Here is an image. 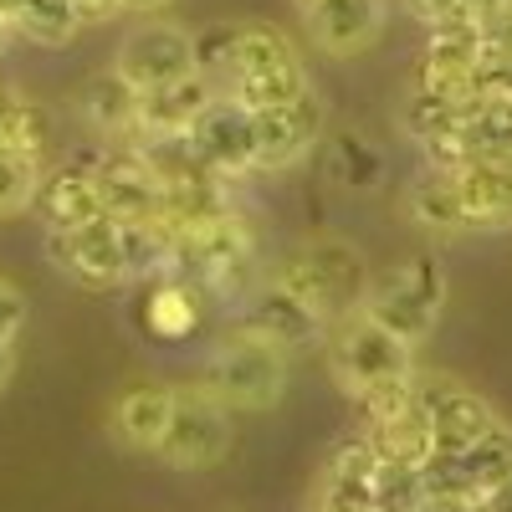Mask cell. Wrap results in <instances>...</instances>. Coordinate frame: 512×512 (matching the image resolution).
Here are the masks:
<instances>
[{
	"label": "cell",
	"mask_w": 512,
	"mask_h": 512,
	"mask_svg": "<svg viewBox=\"0 0 512 512\" xmlns=\"http://www.w3.org/2000/svg\"><path fill=\"white\" fill-rule=\"evenodd\" d=\"M118 72H123L128 82H134L139 93L164 88V82H180V77H190V72H195V41H190V31L164 26V21L139 26L134 36L123 41V52H118Z\"/></svg>",
	"instance_id": "cell-12"
},
{
	"label": "cell",
	"mask_w": 512,
	"mask_h": 512,
	"mask_svg": "<svg viewBox=\"0 0 512 512\" xmlns=\"http://www.w3.org/2000/svg\"><path fill=\"white\" fill-rule=\"evenodd\" d=\"M374 466L379 456L369 441L338 446L313 487V512H374Z\"/></svg>",
	"instance_id": "cell-18"
},
{
	"label": "cell",
	"mask_w": 512,
	"mask_h": 512,
	"mask_svg": "<svg viewBox=\"0 0 512 512\" xmlns=\"http://www.w3.org/2000/svg\"><path fill=\"white\" fill-rule=\"evenodd\" d=\"M441 308H446V272L436 256H415V262L395 267L390 277L369 282V292H364V313L374 323H384L395 338H405L410 349L420 338H431Z\"/></svg>",
	"instance_id": "cell-4"
},
{
	"label": "cell",
	"mask_w": 512,
	"mask_h": 512,
	"mask_svg": "<svg viewBox=\"0 0 512 512\" xmlns=\"http://www.w3.org/2000/svg\"><path fill=\"white\" fill-rule=\"evenodd\" d=\"M308 31L323 52H359L384 26V0H308Z\"/></svg>",
	"instance_id": "cell-20"
},
{
	"label": "cell",
	"mask_w": 512,
	"mask_h": 512,
	"mask_svg": "<svg viewBox=\"0 0 512 512\" xmlns=\"http://www.w3.org/2000/svg\"><path fill=\"white\" fill-rule=\"evenodd\" d=\"M364 441H369L374 456H384V461H410V466H420L425 456L436 451V441H431V420L420 415L415 395H410L405 410L384 415V420H369V436H364Z\"/></svg>",
	"instance_id": "cell-24"
},
{
	"label": "cell",
	"mask_w": 512,
	"mask_h": 512,
	"mask_svg": "<svg viewBox=\"0 0 512 512\" xmlns=\"http://www.w3.org/2000/svg\"><path fill=\"white\" fill-rule=\"evenodd\" d=\"M205 384L231 410H272L282 400V384H287V354L277 344H267V338L236 328L226 344L210 354Z\"/></svg>",
	"instance_id": "cell-5"
},
{
	"label": "cell",
	"mask_w": 512,
	"mask_h": 512,
	"mask_svg": "<svg viewBox=\"0 0 512 512\" xmlns=\"http://www.w3.org/2000/svg\"><path fill=\"white\" fill-rule=\"evenodd\" d=\"M72 6H77L82 26H88V21H113L123 11V0H72Z\"/></svg>",
	"instance_id": "cell-35"
},
{
	"label": "cell",
	"mask_w": 512,
	"mask_h": 512,
	"mask_svg": "<svg viewBox=\"0 0 512 512\" xmlns=\"http://www.w3.org/2000/svg\"><path fill=\"white\" fill-rule=\"evenodd\" d=\"M410 6L425 16V21H451V16H466V6H461V0H410Z\"/></svg>",
	"instance_id": "cell-34"
},
{
	"label": "cell",
	"mask_w": 512,
	"mask_h": 512,
	"mask_svg": "<svg viewBox=\"0 0 512 512\" xmlns=\"http://www.w3.org/2000/svg\"><path fill=\"white\" fill-rule=\"evenodd\" d=\"M256 113V169H287L297 164L323 134V103L308 88L292 103H272V108H251Z\"/></svg>",
	"instance_id": "cell-11"
},
{
	"label": "cell",
	"mask_w": 512,
	"mask_h": 512,
	"mask_svg": "<svg viewBox=\"0 0 512 512\" xmlns=\"http://www.w3.org/2000/svg\"><path fill=\"white\" fill-rule=\"evenodd\" d=\"M169 410H175V390L149 384V379L123 384L118 400H113V410H108L113 441H118L123 451H159L164 425H169Z\"/></svg>",
	"instance_id": "cell-17"
},
{
	"label": "cell",
	"mask_w": 512,
	"mask_h": 512,
	"mask_svg": "<svg viewBox=\"0 0 512 512\" xmlns=\"http://www.w3.org/2000/svg\"><path fill=\"white\" fill-rule=\"evenodd\" d=\"M333 175L349 190H374L384 180V159L364 134H338L333 139Z\"/></svg>",
	"instance_id": "cell-30"
},
{
	"label": "cell",
	"mask_w": 512,
	"mask_h": 512,
	"mask_svg": "<svg viewBox=\"0 0 512 512\" xmlns=\"http://www.w3.org/2000/svg\"><path fill=\"white\" fill-rule=\"evenodd\" d=\"M446 456H456L466 487H472V492L482 497L487 487H497V482H507V477H512V431H507L502 420H492V431H482L466 451H446Z\"/></svg>",
	"instance_id": "cell-26"
},
{
	"label": "cell",
	"mask_w": 512,
	"mask_h": 512,
	"mask_svg": "<svg viewBox=\"0 0 512 512\" xmlns=\"http://www.w3.org/2000/svg\"><path fill=\"white\" fill-rule=\"evenodd\" d=\"M11 374H16V349H11V338H0V390L11 384Z\"/></svg>",
	"instance_id": "cell-38"
},
{
	"label": "cell",
	"mask_w": 512,
	"mask_h": 512,
	"mask_svg": "<svg viewBox=\"0 0 512 512\" xmlns=\"http://www.w3.org/2000/svg\"><path fill=\"white\" fill-rule=\"evenodd\" d=\"M328 364H333V379L344 384L354 400H364V395L384 390V384H395V379H410V374H415L410 344H405V338H395L384 323H374L364 308L333 323Z\"/></svg>",
	"instance_id": "cell-2"
},
{
	"label": "cell",
	"mask_w": 512,
	"mask_h": 512,
	"mask_svg": "<svg viewBox=\"0 0 512 512\" xmlns=\"http://www.w3.org/2000/svg\"><path fill=\"white\" fill-rule=\"evenodd\" d=\"M47 251H52V262L82 287H118V282H128L113 216H98V221L72 226V231H52Z\"/></svg>",
	"instance_id": "cell-10"
},
{
	"label": "cell",
	"mask_w": 512,
	"mask_h": 512,
	"mask_svg": "<svg viewBox=\"0 0 512 512\" xmlns=\"http://www.w3.org/2000/svg\"><path fill=\"white\" fill-rule=\"evenodd\" d=\"M41 190V154L21 144H0V216L26 210Z\"/></svg>",
	"instance_id": "cell-28"
},
{
	"label": "cell",
	"mask_w": 512,
	"mask_h": 512,
	"mask_svg": "<svg viewBox=\"0 0 512 512\" xmlns=\"http://www.w3.org/2000/svg\"><path fill=\"white\" fill-rule=\"evenodd\" d=\"M415 405L431 420V441L436 451H466L482 431H492V405L472 395L466 384L441 379V374H415Z\"/></svg>",
	"instance_id": "cell-9"
},
{
	"label": "cell",
	"mask_w": 512,
	"mask_h": 512,
	"mask_svg": "<svg viewBox=\"0 0 512 512\" xmlns=\"http://www.w3.org/2000/svg\"><path fill=\"white\" fill-rule=\"evenodd\" d=\"M420 502H425L420 466L379 456V466H374V512H420Z\"/></svg>",
	"instance_id": "cell-29"
},
{
	"label": "cell",
	"mask_w": 512,
	"mask_h": 512,
	"mask_svg": "<svg viewBox=\"0 0 512 512\" xmlns=\"http://www.w3.org/2000/svg\"><path fill=\"white\" fill-rule=\"evenodd\" d=\"M11 36H16V21H11L6 11H0V52H6V47H11Z\"/></svg>",
	"instance_id": "cell-40"
},
{
	"label": "cell",
	"mask_w": 512,
	"mask_h": 512,
	"mask_svg": "<svg viewBox=\"0 0 512 512\" xmlns=\"http://www.w3.org/2000/svg\"><path fill=\"white\" fill-rule=\"evenodd\" d=\"M26 323V303H21V292L0 277V338H16Z\"/></svg>",
	"instance_id": "cell-33"
},
{
	"label": "cell",
	"mask_w": 512,
	"mask_h": 512,
	"mask_svg": "<svg viewBox=\"0 0 512 512\" xmlns=\"http://www.w3.org/2000/svg\"><path fill=\"white\" fill-rule=\"evenodd\" d=\"M0 144H21V149H47V118H41L26 98L0 93Z\"/></svg>",
	"instance_id": "cell-32"
},
{
	"label": "cell",
	"mask_w": 512,
	"mask_h": 512,
	"mask_svg": "<svg viewBox=\"0 0 512 512\" xmlns=\"http://www.w3.org/2000/svg\"><path fill=\"white\" fill-rule=\"evenodd\" d=\"M11 21H16V36H31L41 47H62V41L82 31V16L72 0H16Z\"/></svg>",
	"instance_id": "cell-27"
},
{
	"label": "cell",
	"mask_w": 512,
	"mask_h": 512,
	"mask_svg": "<svg viewBox=\"0 0 512 512\" xmlns=\"http://www.w3.org/2000/svg\"><path fill=\"white\" fill-rule=\"evenodd\" d=\"M241 328H246V333H256V338H267V344H277L282 354H292V349L318 344L328 323H323V318H318V313H313V308H308L292 287H282V282L272 277L267 287H256V292H251Z\"/></svg>",
	"instance_id": "cell-13"
},
{
	"label": "cell",
	"mask_w": 512,
	"mask_h": 512,
	"mask_svg": "<svg viewBox=\"0 0 512 512\" xmlns=\"http://www.w3.org/2000/svg\"><path fill=\"white\" fill-rule=\"evenodd\" d=\"M272 277L303 297V303H308L328 328H333L338 318L359 313V308H364V292H369V267H364V256H359L349 241H338V236L308 241L303 251H292Z\"/></svg>",
	"instance_id": "cell-1"
},
{
	"label": "cell",
	"mask_w": 512,
	"mask_h": 512,
	"mask_svg": "<svg viewBox=\"0 0 512 512\" xmlns=\"http://www.w3.org/2000/svg\"><path fill=\"white\" fill-rule=\"evenodd\" d=\"M164 0H123V11H159Z\"/></svg>",
	"instance_id": "cell-41"
},
{
	"label": "cell",
	"mask_w": 512,
	"mask_h": 512,
	"mask_svg": "<svg viewBox=\"0 0 512 512\" xmlns=\"http://www.w3.org/2000/svg\"><path fill=\"white\" fill-rule=\"evenodd\" d=\"M303 6H308V0H303Z\"/></svg>",
	"instance_id": "cell-44"
},
{
	"label": "cell",
	"mask_w": 512,
	"mask_h": 512,
	"mask_svg": "<svg viewBox=\"0 0 512 512\" xmlns=\"http://www.w3.org/2000/svg\"><path fill=\"white\" fill-rule=\"evenodd\" d=\"M507 11H512V0H507Z\"/></svg>",
	"instance_id": "cell-43"
},
{
	"label": "cell",
	"mask_w": 512,
	"mask_h": 512,
	"mask_svg": "<svg viewBox=\"0 0 512 512\" xmlns=\"http://www.w3.org/2000/svg\"><path fill=\"white\" fill-rule=\"evenodd\" d=\"M497 154H512V98L507 93H472L461 103V123L451 134L441 169H456L461 159H497Z\"/></svg>",
	"instance_id": "cell-16"
},
{
	"label": "cell",
	"mask_w": 512,
	"mask_h": 512,
	"mask_svg": "<svg viewBox=\"0 0 512 512\" xmlns=\"http://www.w3.org/2000/svg\"><path fill=\"white\" fill-rule=\"evenodd\" d=\"M93 175H98V190H103V210L113 221H159L164 185L144 164L139 149H118V154L98 159Z\"/></svg>",
	"instance_id": "cell-14"
},
{
	"label": "cell",
	"mask_w": 512,
	"mask_h": 512,
	"mask_svg": "<svg viewBox=\"0 0 512 512\" xmlns=\"http://www.w3.org/2000/svg\"><path fill=\"white\" fill-rule=\"evenodd\" d=\"M200 287H190L185 277H169V272H159L154 277V287H149V297H144V323H149V333H159V338H185L195 323H200Z\"/></svg>",
	"instance_id": "cell-25"
},
{
	"label": "cell",
	"mask_w": 512,
	"mask_h": 512,
	"mask_svg": "<svg viewBox=\"0 0 512 512\" xmlns=\"http://www.w3.org/2000/svg\"><path fill=\"white\" fill-rule=\"evenodd\" d=\"M482 62H487V36H482L477 16L436 21L431 41H425V57H420V88H436V93H451V98H472Z\"/></svg>",
	"instance_id": "cell-8"
},
{
	"label": "cell",
	"mask_w": 512,
	"mask_h": 512,
	"mask_svg": "<svg viewBox=\"0 0 512 512\" xmlns=\"http://www.w3.org/2000/svg\"><path fill=\"white\" fill-rule=\"evenodd\" d=\"M420 512H472V502H451V497H425Z\"/></svg>",
	"instance_id": "cell-39"
},
{
	"label": "cell",
	"mask_w": 512,
	"mask_h": 512,
	"mask_svg": "<svg viewBox=\"0 0 512 512\" xmlns=\"http://www.w3.org/2000/svg\"><path fill=\"white\" fill-rule=\"evenodd\" d=\"M82 118H88L98 134L139 139V88L118 67L103 72V77H93L88 88H82Z\"/></svg>",
	"instance_id": "cell-22"
},
{
	"label": "cell",
	"mask_w": 512,
	"mask_h": 512,
	"mask_svg": "<svg viewBox=\"0 0 512 512\" xmlns=\"http://www.w3.org/2000/svg\"><path fill=\"white\" fill-rule=\"evenodd\" d=\"M231 451V405L210 390V384H185L175 390V410H169L159 461H169L175 472H205Z\"/></svg>",
	"instance_id": "cell-6"
},
{
	"label": "cell",
	"mask_w": 512,
	"mask_h": 512,
	"mask_svg": "<svg viewBox=\"0 0 512 512\" xmlns=\"http://www.w3.org/2000/svg\"><path fill=\"white\" fill-rule=\"evenodd\" d=\"M410 216L425 226V231H436V236H461V231H472L466 226V205H461V190L451 180V169L431 164L425 175L410 185Z\"/></svg>",
	"instance_id": "cell-23"
},
{
	"label": "cell",
	"mask_w": 512,
	"mask_h": 512,
	"mask_svg": "<svg viewBox=\"0 0 512 512\" xmlns=\"http://www.w3.org/2000/svg\"><path fill=\"white\" fill-rule=\"evenodd\" d=\"M451 180L466 205V226L472 231H502L512 226V154L497 159H461Z\"/></svg>",
	"instance_id": "cell-15"
},
{
	"label": "cell",
	"mask_w": 512,
	"mask_h": 512,
	"mask_svg": "<svg viewBox=\"0 0 512 512\" xmlns=\"http://www.w3.org/2000/svg\"><path fill=\"white\" fill-rule=\"evenodd\" d=\"M461 6H466V16H477V21H487V16L507 11V0H461Z\"/></svg>",
	"instance_id": "cell-37"
},
{
	"label": "cell",
	"mask_w": 512,
	"mask_h": 512,
	"mask_svg": "<svg viewBox=\"0 0 512 512\" xmlns=\"http://www.w3.org/2000/svg\"><path fill=\"white\" fill-rule=\"evenodd\" d=\"M221 93H231L246 108H272V103H292L308 93V72L297 47L277 31V26H241L236 41V62L221 82Z\"/></svg>",
	"instance_id": "cell-3"
},
{
	"label": "cell",
	"mask_w": 512,
	"mask_h": 512,
	"mask_svg": "<svg viewBox=\"0 0 512 512\" xmlns=\"http://www.w3.org/2000/svg\"><path fill=\"white\" fill-rule=\"evenodd\" d=\"M185 134H190L195 154L216 169L221 180H236V175H251L256 169V113L246 103H236L231 93L210 98Z\"/></svg>",
	"instance_id": "cell-7"
},
{
	"label": "cell",
	"mask_w": 512,
	"mask_h": 512,
	"mask_svg": "<svg viewBox=\"0 0 512 512\" xmlns=\"http://www.w3.org/2000/svg\"><path fill=\"white\" fill-rule=\"evenodd\" d=\"M477 507H482V512H512V477L497 482V487H487V492L477 497Z\"/></svg>",
	"instance_id": "cell-36"
},
{
	"label": "cell",
	"mask_w": 512,
	"mask_h": 512,
	"mask_svg": "<svg viewBox=\"0 0 512 512\" xmlns=\"http://www.w3.org/2000/svg\"><path fill=\"white\" fill-rule=\"evenodd\" d=\"M31 205L41 210L47 231H72V226H88V221L108 216L98 175L82 169V164H67V169H57V175H41V190H36Z\"/></svg>",
	"instance_id": "cell-19"
},
{
	"label": "cell",
	"mask_w": 512,
	"mask_h": 512,
	"mask_svg": "<svg viewBox=\"0 0 512 512\" xmlns=\"http://www.w3.org/2000/svg\"><path fill=\"white\" fill-rule=\"evenodd\" d=\"M195 41V72L205 82H216V93H221V82L236 62V41H241V21H226V26H205V31H190Z\"/></svg>",
	"instance_id": "cell-31"
},
{
	"label": "cell",
	"mask_w": 512,
	"mask_h": 512,
	"mask_svg": "<svg viewBox=\"0 0 512 512\" xmlns=\"http://www.w3.org/2000/svg\"><path fill=\"white\" fill-rule=\"evenodd\" d=\"M11 6H16V0H0V11H6V16H11Z\"/></svg>",
	"instance_id": "cell-42"
},
{
	"label": "cell",
	"mask_w": 512,
	"mask_h": 512,
	"mask_svg": "<svg viewBox=\"0 0 512 512\" xmlns=\"http://www.w3.org/2000/svg\"><path fill=\"white\" fill-rule=\"evenodd\" d=\"M210 98H216V82H205L200 72L139 93V134H185Z\"/></svg>",
	"instance_id": "cell-21"
}]
</instances>
